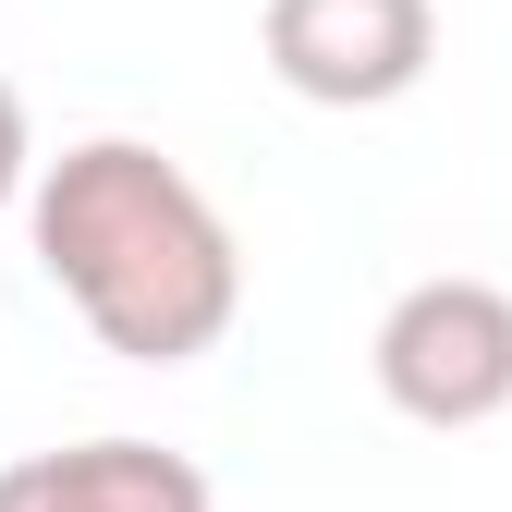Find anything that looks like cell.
<instances>
[{
	"label": "cell",
	"instance_id": "obj_2",
	"mask_svg": "<svg viewBox=\"0 0 512 512\" xmlns=\"http://www.w3.org/2000/svg\"><path fill=\"white\" fill-rule=\"evenodd\" d=\"M366 378L378 403L415 415V427H488L512 415V293L476 281V269H439L415 293H391L366 342Z\"/></svg>",
	"mask_w": 512,
	"mask_h": 512
},
{
	"label": "cell",
	"instance_id": "obj_4",
	"mask_svg": "<svg viewBox=\"0 0 512 512\" xmlns=\"http://www.w3.org/2000/svg\"><path fill=\"white\" fill-rule=\"evenodd\" d=\"M0 512H220V488L171 439H61L0 464Z\"/></svg>",
	"mask_w": 512,
	"mask_h": 512
},
{
	"label": "cell",
	"instance_id": "obj_5",
	"mask_svg": "<svg viewBox=\"0 0 512 512\" xmlns=\"http://www.w3.org/2000/svg\"><path fill=\"white\" fill-rule=\"evenodd\" d=\"M25 183H37V135H25V98H13V74H0V208H25Z\"/></svg>",
	"mask_w": 512,
	"mask_h": 512
},
{
	"label": "cell",
	"instance_id": "obj_1",
	"mask_svg": "<svg viewBox=\"0 0 512 512\" xmlns=\"http://www.w3.org/2000/svg\"><path fill=\"white\" fill-rule=\"evenodd\" d=\"M25 244L49 293L122 366H196L244 317V244L208 183L147 135H86L25 183Z\"/></svg>",
	"mask_w": 512,
	"mask_h": 512
},
{
	"label": "cell",
	"instance_id": "obj_3",
	"mask_svg": "<svg viewBox=\"0 0 512 512\" xmlns=\"http://www.w3.org/2000/svg\"><path fill=\"white\" fill-rule=\"evenodd\" d=\"M256 37L305 110H391L439 61V0H269Z\"/></svg>",
	"mask_w": 512,
	"mask_h": 512
}]
</instances>
